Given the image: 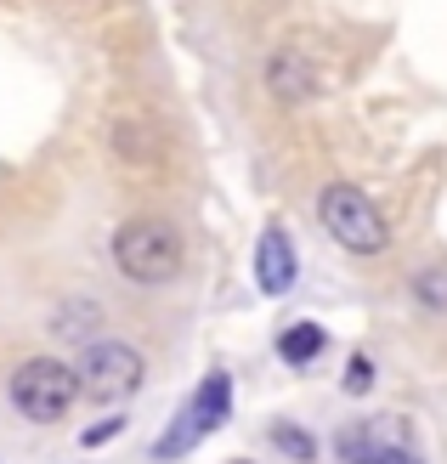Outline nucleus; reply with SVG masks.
<instances>
[{
  "label": "nucleus",
  "mask_w": 447,
  "mask_h": 464,
  "mask_svg": "<svg viewBox=\"0 0 447 464\" xmlns=\"http://www.w3.org/2000/svg\"><path fill=\"white\" fill-rule=\"evenodd\" d=\"M108 261H113V272H120L125 284H136V289H164V284H176V277H181L187 244H181L176 221H164V216H131V221L113 227Z\"/></svg>",
  "instance_id": "nucleus-1"
},
{
  "label": "nucleus",
  "mask_w": 447,
  "mask_h": 464,
  "mask_svg": "<svg viewBox=\"0 0 447 464\" xmlns=\"http://www.w3.org/2000/svg\"><path fill=\"white\" fill-rule=\"evenodd\" d=\"M6 402L23 425H63L80 402L74 362L63 357H23L6 374Z\"/></svg>",
  "instance_id": "nucleus-2"
},
{
  "label": "nucleus",
  "mask_w": 447,
  "mask_h": 464,
  "mask_svg": "<svg viewBox=\"0 0 447 464\" xmlns=\"http://www.w3.org/2000/svg\"><path fill=\"white\" fill-rule=\"evenodd\" d=\"M317 221L345 255H385L391 249V221L357 181H328L317 193Z\"/></svg>",
  "instance_id": "nucleus-3"
},
{
  "label": "nucleus",
  "mask_w": 447,
  "mask_h": 464,
  "mask_svg": "<svg viewBox=\"0 0 447 464\" xmlns=\"http://www.w3.org/2000/svg\"><path fill=\"white\" fill-rule=\"evenodd\" d=\"M74 380H80L85 402L113 408V402H131L136 391L148 385V357L136 352L131 340H91L74 362Z\"/></svg>",
  "instance_id": "nucleus-4"
},
{
  "label": "nucleus",
  "mask_w": 447,
  "mask_h": 464,
  "mask_svg": "<svg viewBox=\"0 0 447 464\" xmlns=\"http://www.w3.org/2000/svg\"><path fill=\"white\" fill-rule=\"evenodd\" d=\"M227 408H232V374H227V368H209V374L199 380V391L187 397V408L176 413L170 425H164V436L153 442L148 459H159V464L187 459L209 430H221V425H227Z\"/></svg>",
  "instance_id": "nucleus-5"
},
{
  "label": "nucleus",
  "mask_w": 447,
  "mask_h": 464,
  "mask_svg": "<svg viewBox=\"0 0 447 464\" xmlns=\"http://www.w3.org/2000/svg\"><path fill=\"white\" fill-rule=\"evenodd\" d=\"M295 277H300V255L289 244V232L272 221L261 232V244H255V289H261L267 300H277V295L295 289Z\"/></svg>",
  "instance_id": "nucleus-6"
},
{
  "label": "nucleus",
  "mask_w": 447,
  "mask_h": 464,
  "mask_svg": "<svg viewBox=\"0 0 447 464\" xmlns=\"http://www.w3.org/2000/svg\"><path fill=\"white\" fill-rule=\"evenodd\" d=\"M335 448H340L345 464H425L403 436H391L385 425H374V420L368 425H345Z\"/></svg>",
  "instance_id": "nucleus-7"
},
{
  "label": "nucleus",
  "mask_w": 447,
  "mask_h": 464,
  "mask_svg": "<svg viewBox=\"0 0 447 464\" xmlns=\"http://www.w3.org/2000/svg\"><path fill=\"white\" fill-rule=\"evenodd\" d=\"M267 91L284 108H300V102H317L323 80H317V68L300 45H284V52H272V63H267Z\"/></svg>",
  "instance_id": "nucleus-8"
},
{
  "label": "nucleus",
  "mask_w": 447,
  "mask_h": 464,
  "mask_svg": "<svg viewBox=\"0 0 447 464\" xmlns=\"http://www.w3.org/2000/svg\"><path fill=\"white\" fill-rule=\"evenodd\" d=\"M108 142H113V159L131 165V170H153L164 159V142H159V130L148 125V113H120V120L108 125Z\"/></svg>",
  "instance_id": "nucleus-9"
},
{
  "label": "nucleus",
  "mask_w": 447,
  "mask_h": 464,
  "mask_svg": "<svg viewBox=\"0 0 447 464\" xmlns=\"http://www.w3.org/2000/svg\"><path fill=\"white\" fill-rule=\"evenodd\" d=\"M323 345H328V334L317 329V323H289L284 334H277V357H284L289 368H312L317 357H323Z\"/></svg>",
  "instance_id": "nucleus-10"
},
{
  "label": "nucleus",
  "mask_w": 447,
  "mask_h": 464,
  "mask_svg": "<svg viewBox=\"0 0 447 464\" xmlns=\"http://www.w3.org/2000/svg\"><path fill=\"white\" fill-rule=\"evenodd\" d=\"M267 442L284 453V459H295V464H312V459H317V442H312L300 425H289V420H277V425L267 430Z\"/></svg>",
  "instance_id": "nucleus-11"
},
{
  "label": "nucleus",
  "mask_w": 447,
  "mask_h": 464,
  "mask_svg": "<svg viewBox=\"0 0 447 464\" xmlns=\"http://www.w3.org/2000/svg\"><path fill=\"white\" fill-rule=\"evenodd\" d=\"M413 295L425 300L431 312H442V306H447V272H436V266H431V272H419V277H413Z\"/></svg>",
  "instance_id": "nucleus-12"
},
{
  "label": "nucleus",
  "mask_w": 447,
  "mask_h": 464,
  "mask_svg": "<svg viewBox=\"0 0 447 464\" xmlns=\"http://www.w3.org/2000/svg\"><path fill=\"white\" fill-rule=\"evenodd\" d=\"M368 385H374V362H368V357H351L345 374H340V391H345V397H363Z\"/></svg>",
  "instance_id": "nucleus-13"
},
{
  "label": "nucleus",
  "mask_w": 447,
  "mask_h": 464,
  "mask_svg": "<svg viewBox=\"0 0 447 464\" xmlns=\"http://www.w3.org/2000/svg\"><path fill=\"white\" fill-rule=\"evenodd\" d=\"M120 413H113V420H102V425H91V430H80V448H102L108 442V436H120Z\"/></svg>",
  "instance_id": "nucleus-14"
}]
</instances>
